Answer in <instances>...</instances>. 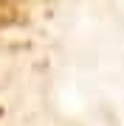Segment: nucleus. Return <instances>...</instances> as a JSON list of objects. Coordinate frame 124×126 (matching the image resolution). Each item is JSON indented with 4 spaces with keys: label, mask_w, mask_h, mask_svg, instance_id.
<instances>
[{
    "label": "nucleus",
    "mask_w": 124,
    "mask_h": 126,
    "mask_svg": "<svg viewBox=\"0 0 124 126\" xmlns=\"http://www.w3.org/2000/svg\"><path fill=\"white\" fill-rule=\"evenodd\" d=\"M3 9H6V0H0V14H3Z\"/></svg>",
    "instance_id": "f257e3e1"
}]
</instances>
